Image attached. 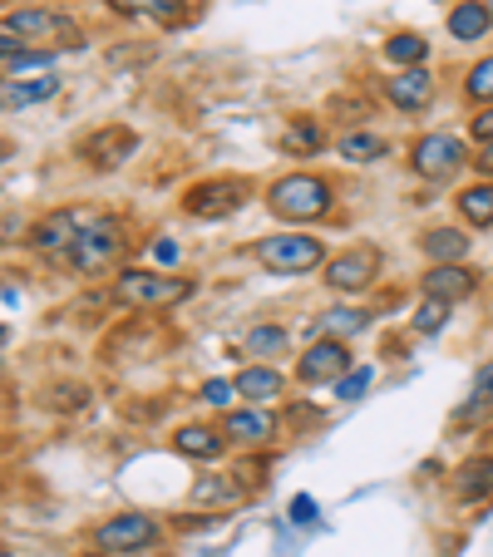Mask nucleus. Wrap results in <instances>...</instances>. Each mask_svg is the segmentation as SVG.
<instances>
[{
	"mask_svg": "<svg viewBox=\"0 0 493 557\" xmlns=\"http://www.w3.org/2000/svg\"><path fill=\"white\" fill-rule=\"evenodd\" d=\"M0 557H15V553H0Z\"/></svg>",
	"mask_w": 493,
	"mask_h": 557,
	"instance_id": "46",
	"label": "nucleus"
},
{
	"mask_svg": "<svg viewBox=\"0 0 493 557\" xmlns=\"http://www.w3.org/2000/svg\"><path fill=\"white\" fill-rule=\"evenodd\" d=\"M473 169H479L483 178L493 183V144H479V153H473Z\"/></svg>",
	"mask_w": 493,
	"mask_h": 557,
	"instance_id": "38",
	"label": "nucleus"
},
{
	"mask_svg": "<svg viewBox=\"0 0 493 557\" xmlns=\"http://www.w3.org/2000/svg\"><path fill=\"white\" fill-rule=\"evenodd\" d=\"M385 99L395 109H405V114H420V109L434 99V74L424 70V64L420 70H395L385 79Z\"/></svg>",
	"mask_w": 493,
	"mask_h": 557,
	"instance_id": "14",
	"label": "nucleus"
},
{
	"mask_svg": "<svg viewBox=\"0 0 493 557\" xmlns=\"http://www.w3.org/2000/svg\"><path fill=\"white\" fill-rule=\"evenodd\" d=\"M242 346H247L252 360H282L286 356V326H276V321H257Z\"/></svg>",
	"mask_w": 493,
	"mask_h": 557,
	"instance_id": "27",
	"label": "nucleus"
},
{
	"mask_svg": "<svg viewBox=\"0 0 493 557\" xmlns=\"http://www.w3.org/2000/svg\"><path fill=\"white\" fill-rule=\"evenodd\" d=\"M222 434H227V444H242V449L272 444L276 440V414L272 410H257V405H242V410H227Z\"/></svg>",
	"mask_w": 493,
	"mask_h": 557,
	"instance_id": "13",
	"label": "nucleus"
},
{
	"mask_svg": "<svg viewBox=\"0 0 493 557\" xmlns=\"http://www.w3.org/2000/svg\"><path fill=\"white\" fill-rule=\"evenodd\" d=\"M370 385V370H356V375H341L336 380V400H356L360 389Z\"/></svg>",
	"mask_w": 493,
	"mask_h": 557,
	"instance_id": "34",
	"label": "nucleus"
},
{
	"mask_svg": "<svg viewBox=\"0 0 493 557\" xmlns=\"http://www.w3.org/2000/svg\"><path fill=\"white\" fill-rule=\"evenodd\" d=\"M242 494H247V488H242L232 473H208V479H198V484H193V504H198V508L242 504Z\"/></svg>",
	"mask_w": 493,
	"mask_h": 557,
	"instance_id": "23",
	"label": "nucleus"
},
{
	"mask_svg": "<svg viewBox=\"0 0 493 557\" xmlns=\"http://www.w3.org/2000/svg\"><path fill=\"white\" fill-rule=\"evenodd\" d=\"M198 395H202V405H212V410H232V405H237V385H232V380H208Z\"/></svg>",
	"mask_w": 493,
	"mask_h": 557,
	"instance_id": "33",
	"label": "nucleus"
},
{
	"mask_svg": "<svg viewBox=\"0 0 493 557\" xmlns=\"http://www.w3.org/2000/svg\"><path fill=\"white\" fill-rule=\"evenodd\" d=\"M153 262L173 267V262H178V247H173V243H169V237H163V243H153Z\"/></svg>",
	"mask_w": 493,
	"mask_h": 557,
	"instance_id": "39",
	"label": "nucleus"
},
{
	"mask_svg": "<svg viewBox=\"0 0 493 557\" xmlns=\"http://www.w3.org/2000/svg\"><path fill=\"white\" fill-rule=\"evenodd\" d=\"M173 449L198 459V463H212V459H222V449H227V434L212 430V424H183V430L173 434Z\"/></svg>",
	"mask_w": 493,
	"mask_h": 557,
	"instance_id": "19",
	"label": "nucleus"
},
{
	"mask_svg": "<svg viewBox=\"0 0 493 557\" xmlns=\"http://www.w3.org/2000/svg\"><path fill=\"white\" fill-rule=\"evenodd\" d=\"M454 498L459 504H489L493 498V454H479V459H464L454 469Z\"/></svg>",
	"mask_w": 493,
	"mask_h": 557,
	"instance_id": "17",
	"label": "nucleus"
},
{
	"mask_svg": "<svg viewBox=\"0 0 493 557\" xmlns=\"http://www.w3.org/2000/svg\"><path fill=\"white\" fill-rule=\"evenodd\" d=\"M473 292H479V272H469L464 262L430 267V272H424V296H434V301H444V306L464 301V296H473Z\"/></svg>",
	"mask_w": 493,
	"mask_h": 557,
	"instance_id": "16",
	"label": "nucleus"
},
{
	"mask_svg": "<svg viewBox=\"0 0 493 557\" xmlns=\"http://www.w3.org/2000/svg\"><path fill=\"white\" fill-rule=\"evenodd\" d=\"M483 5H489V15H493V0H483Z\"/></svg>",
	"mask_w": 493,
	"mask_h": 557,
	"instance_id": "44",
	"label": "nucleus"
},
{
	"mask_svg": "<svg viewBox=\"0 0 493 557\" xmlns=\"http://www.w3.org/2000/svg\"><path fill=\"white\" fill-rule=\"evenodd\" d=\"M0 30H11L15 40H25V45H64V40H74L79 35V25L70 21V15H60V11H50V5H11V11L0 15Z\"/></svg>",
	"mask_w": 493,
	"mask_h": 557,
	"instance_id": "6",
	"label": "nucleus"
},
{
	"mask_svg": "<svg viewBox=\"0 0 493 557\" xmlns=\"http://www.w3.org/2000/svg\"><path fill=\"white\" fill-rule=\"evenodd\" d=\"M109 296L134 311H169V306L188 301L193 282L178 272H148V267H124V272L109 282Z\"/></svg>",
	"mask_w": 493,
	"mask_h": 557,
	"instance_id": "1",
	"label": "nucleus"
},
{
	"mask_svg": "<svg viewBox=\"0 0 493 557\" xmlns=\"http://www.w3.org/2000/svg\"><path fill=\"white\" fill-rule=\"evenodd\" d=\"M350 346L346 341H331V336H316L311 346L301 350V360H296V380L301 385H336L341 375H350Z\"/></svg>",
	"mask_w": 493,
	"mask_h": 557,
	"instance_id": "10",
	"label": "nucleus"
},
{
	"mask_svg": "<svg viewBox=\"0 0 493 557\" xmlns=\"http://www.w3.org/2000/svg\"><path fill=\"white\" fill-rule=\"evenodd\" d=\"M5 158H11V144H5V138H0V163H5Z\"/></svg>",
	"mask_w": 493,
	"mask_h": 557,
	"instance_id": "41",
	"label": "nucleus"
},
{
	"mask_svg": "<svg viewBox=\"0 0 493 557\" xmlns=\"http://www.w3.org/2000/svg\"><path fill=\"white\" fill-rule=\"evenodd\" d=\"M489 30H493V15H489V5H483V0H464V5H454V11H449V35H454V40L473 45V40H483Z\"/></svg>",
	"mask_w": 493,
	"mask_h": 557,
	"instance_id": "21",
	"label": "nucleus"
},
{
	"mask_svg": "<svg viewBox=\"0 0 493 557\" xmlns=\"http://www.w3.org/2000/svg\"><path fill=\"white\" fill-rule=\"evenodd\" d=\"M5 341H11V331H5V326H0V346H5Z\"/></svg>",
	"mask_w": 493,
	"mask_h": 557,
	"instance_id": "42",
	"label": "nucleus"
},
{
	"mask_svg": "<svg viewBox=\"0 0 493 557\" xmlns=\"http://www.w3.org/2000/svg\"><path fill=\"white\" fill-rule=\"evenodd\" d=\"M385 60L390 64H405V70H420V64L430 60V40H424V35H415V30H395L385 40Z\"/></svg>",
	"mask_w": 493,
	"mask_h": 557,
	"instance_id": "28",
	"label": "nucleus"
},
{
	"mask_svg": "<svg viewBox=\"0 0 493 557\" xmlns=\"http://www.w3.org/2000/svg\"><path fill=\"white\" fill-rule=\"evenodd\" d=\"M114 15L128 21H153V25H178L188 15V0H104Z\"/></svg>",
	"mask_w": 493,
	"mask_h": 557,
	"instance_id": "18",
	"label": "nucleus"
},
{
	"mask_svg": "<svg viewBox=\"0 0 493 557\" xmlns=\"http://www.w3.org/2000/svg\"><path fill=\"white\" fill-rule=\"evenodd\" d=\"M370 326V315L366 311H350V306H336V311H325L321 321H316V331L331 341H346V336H360V331Z\"/></svg>",
	"mask_w": 493,
	"mask_h": 557,
	"instance_id": "29",
	"label": "nucleus"
},
{
	"mask_svg": "<svg viewBox=\"0 0 493 557\" xmlns=\"http://www.w3.org/2000/svg\"><path fill=\"white\" fill-rule=\"evenodd\" d=\"M252 257L267 267V272H286V276H301V272H316L325 267V243L311 237V232H276V237H257L252 243Z\"/></svg>",
	"mask_w": 493,
	"mask_h": 557,
	"instance_id": "3",
	"label": "nucleus"
},
{
	"mask_svg": "<svg viewBox=\"0 0 493 557\" xmlns=\"http://www.w3.org/2000/svg\"><path fill=\"white\" fill-rule=\"evenodd\" d=\"M85 222H89V212H79V208L45 212V218L30 227V252H40V257H70V247L79 243Z\"/></svg>",
	"mask_w": 493,
	"mask_h": 557,
	"instance_id": "12",
	"label": "nucleus"
},
{
	"mask_svg": "<svg viewBox=\"0 0 493 557\" xmlns=\"http://www.w3.org/2000/svg\"><path fill=\"white\" fill-rule=\"evenodd\" d=\"M469 134L479 138V144H493V104H489V109H479V114H473Z\"/></svg>",
	"mask_w": 493,
	"mask_h": 557,
	"instance_id": "37",
	"label": "nucleus"
},
{
	"mask_svg": "<svg viewBox=\"0 0 493 557\" xmlns=\"http://www.w3.org/2000/svg\"><path fill=\"white\" fill-rule=\"evenodd\" d=\"M25 50H35V45H25V40H15L11 30H0V70L15 60V54H25Z\"/></svg>",
	"mask_w": 493,
	"mask_h": 557,
	"instance_id": "36",
	"label": "nucleus"
},
{
	"mask_svg": "<svg viewBox=\"0 0 493 557\" xmlns=\"http://www.w3.org/2000/svg\"><path fill=\"white\" fill-rule=\"evenodd\" d=\"M267 208L282 222H316L331 208V183L316 178V173H282L267 188Z\"/></svg>",
	"mask_w": 493,
	"mask_h": 557,
	"instance_id": "2",
	"label": "nucleus"
},
{
	"mask_svg": "<svg viewBox=\"0 0 493 557\" xmlns=\"http://www.w3.org/2000/svg\"><path fill=\"white\" fill-rule=\"evenodd\" d=\"M0 95H5V109H30V104H45V99L60 95V79H54V74H40V79H15V85H5Z\"/></svg>",
	"mask_w": 493,
	"mask_h": 557,
	"instance_id": "24",
	"label": "nucleus"
},
{
	"mask_svg": "<svg viewBox=\"0 0 493 557\" xmlns=\"http://www.w3.org/2000/svg\"><path fill=\"white\" fill-rule=\"evenodd\" d=\"M380 267H385V252H380L375 243H356V247H346V252L331 257V262L321 267V276H325L331 292L356 296V292H370V286H375Z\"/></svg>",
	"mask_w": 493,
	"mask_h": 557,
	"instance_id": "7",
	"label": "nucleus"
},
{
	"mask_svg": "<svg viewBox=\"0 0 493 557\" xmlns=\"http://www.w3.org/2000/svg\"><path fill=\"white\" fill-rule=\"evenodd\" d=\"M493 405V360H483L473 370V389H469V410H489Z\"/></svg>",
	"mask_w": 493,
	"mask_h": 557,
	"instance_id": "31",
	"label": "nucleus"
},
{
	"mask_svg": "<svg viewBox=\"0 0 493 557\" xmlns=\"http://www.w3.org/2000/svg\"><path fill=\"white\" fill-rule=\"evenodd\" d=\"M232 385H237V395L247 405H257V410H267L272 400H282V395H286V375L276 366H262V360H257V366H247V370H237V380H232Z\"/></svg>",
	"mask_w": 493,
	"mask_h": 557,
	"instance_id": "15",
	"label": "nucleus"
},
{
	"mask_svg": "<svg viewBox=\"0 0 493 557\" xmlns=\"http://www.w3.org/2000/svg\"><path fill=\"white\" fill-rule=\"evenodd\" d=\"M454 208H459V218L469 222L473 232L493 227V183H469V188H459V198H454Z\"/></svg>",
	"mask_w": 493,
	"mask_h": 557,
	"instance_id": "22",
	"label": "nucleus"
},
{
	"mask_svg": "<svg viewBox=\"0 0 493 557\" xmlns=\"http://www.w3.org/2000/svg\"><path fill=\"white\" fill-rule=\"evenodd\" d=\"M464 163H469V148H464L454 134H420L409 144V169L430 183H449Z\"/></svg>",
	"mask_w": 493,
	"mask_h": 557,
	"instance_id": "9",
	"label": "nucleus"
},
{
	"mask_svg": "<svg viewBox=\"0 0 493 557\" xmlns=\"http://www.w3.org/2000/svg\"><path fill=\"white\" fill-rule=\"evenodd\" d=\"M134 148H138V134L128 124H99V128H89V134L79 138V148H74V153L85 158L95 173H109V169H119Z\"/></svg>",
	"mask_w": 493,
	"mask_h": 557,
	"instance_id": "11",
	"label": "nucleus"
},
{
	"mask_svg": "<svg viewBox=\"0 0 493 557\" xmlns=\"http://www.w3.org/2000/svg\"><path fill=\"white\" fill-rule=\"evenodd\" d=\"M336 153L346 158V163H375V158L390 153V144L380 134H366V128H350V134L336 138Z\"/></svg>",
	"mask_w": 493,
	"mask_h": 557,
	"instance_id": "26",
	"label": "nucleus"
},
{
	"mask_svg": "<svg viewBox=\"0 0 493 557\" xmlns=\"http://www.w3.org/2000/svg\"><path fill=\"white\" fill-rule=\"evenodd\" d=\"M79 557H109V553H79Z\"/></svg>",
	"mask_w": 493,
	"mask_h": 557,
	"instance_id": "43",
	"label": "nucleus"
},
{
	"mask_svg": "<svg viewBox=\"0 0 493 557\" xmlns=\"http://www.w3.org/2000/svg\"><path fill=\"white\" fill-rule=\"evenodd\" d=\"M0 109H5V95H0Z\"/></svg>",
	"mask_w": 493,
	"mask_h": 557,
	"instance_id": "45",
	"label": "nucleus"
},
{
	"mask_svg": "<svg viewBox=\"0 0 493 557\" xmlns=\"http://www.w3.org/2000/svg\"><path fill=\"white\" fill-rule=\"evenodd\" d=\"M311 513H316V504H311V498H296V504H292V518H296V523H311Z\"/></svg>",
	"mask_w": 493,
	"mask_h": 557,
	"instance_id": "40",
	"label": "nucleus"
},
{
	"mask_svg": "<svg viewBox=\"0 0 493 557\" xmlns=\"http://www.w3.org/2000/svg\"><path fill=\"white\" fill-rule=\"evenodd\" d=\"M119 252H124V222L114 212H89L79 243L70 247V267L85 276H99L119 262Z\"/></svg>",
	"mask_w": 493,
	"mask_h": 557,
	"instance_id": "4",
	"label": "nucleus"
},
{
	"mask_svg": "<svg viewBox=\"0 0 493 557\" xmlns=\"http://www.w3.org/2000/svg\"><path fill=\"white\" fill-rule=\"evenodd\" d=\"M464 99H469V104H479V109L493 104V54H489V60H479L469 74H464Z\"/></svg>",
	"mask_w": 493,
	"mask_h": 557,
	"instance_id": "30",
	"label": "nucleus"
},
{
	"mask_svg": "<svg viewBox=\"0 0 493 557\" xmlns=\"http://www.w3.org/2000/svg\"><path fill=\"white\" fill-rule=\"evenodd\" d=\"M89 543H95V553H109V557H138L163 543V523L148 513H114L104 523H95Z\"/></svg>",
	"mask_w": 493,
	"mask_h": 557,
	"instance_id": "5",
	"label": "nucleus"
},
{
	"mask_svg": "<svg viewBox=\"0 0 493 557\" xmlns=\"http://www.w3.org/2000/svg\"><path fill=\"white\" fill-rule=\"evenodd\" d=\"M444 315H449V306L434 301V296H424V306L415 311V331H420V336H434V331L444 326Z\"/></svg>",
	"mask_w": 493,
	"mask_h": 557,
	"instance_id": "32",
	"label": "nucleus"
},
{
	"mask_svg": "<svg viewBox=\"0 0 493 557\" xmlns=\"http://www.w3.org/2000/svg\"><path fill=\"white\" fill-rule=\"evenodd\" d=\"M247 198H252V183L247 178H202L183 193V212L202 222H218V218H232Z\"/></svg>",
	"mask_w": 493,
	"mask_h": 557,
	"instance_id": "8",
	"label": "nucleus"
},
{
	"mask_svg": "<svg viewBox=\"0 0 493 557\" xmlns=\"http://www.w3.org/2000/svg\"><path fill=\"white\" fill-rule=\"evenodd\" d=\"M469 237H464L459 227H430L420 237V252L430 257V267H454V262H464L469 257Z\"/></svg>",
	"mask_w": 493,
	"mask_h": 557,
	"instance_id": "20",
	"label": "nucleus"
},
{
	"mask_svg": "<svg viewBox=\"0 0 493 557\" xmlns=\"http://www.w3.org/2000/svg\"><path fill=\"white\" fill-rule=\"evenodd\" d=\"M85 400H89L85 385H60V389H54V405H60V410H74V405L85 410Z\"/></svg>",
	"mask_w": 493,
	"mask_h": 557,
	"instance_id": "35",
	"label": "nucleus"
},
{
	"mask_svg": "<svg viewBox=\"0 0 493 557\" xmlns=\"http://www.w3.org/2000/svg\"><path fill=\"white\" fill-rule=\"evenodd\" d=\"M325 144H331L325 128L311 124V119H296V124H286V134H282V153H292V158H316Z\"/></svg>",
	"mask_w": 493,
	"mask_h": 557,
	"instance_id": "25",
	"label": "nucleus"
}]
</instances>
